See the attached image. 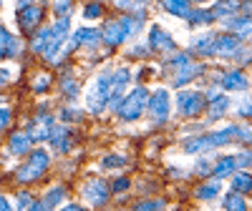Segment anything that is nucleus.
Returning <instances> with one entry per match:
<instances>
[{"instance_id":"de8ad7c7","label":"nucleus","mask_w":252,"mask_h":211,"mask_svg":"<svg viewBox=\"0 0 252 211\" xmlns=\"http://www.w3.org/2000/svg\"><path fill=\"white\" fill-rule=\"evenodd\" d=\"M197 171H202V176H204V171H212V166H209L207 161H199L197 163Z\"/></svg>"},{"instance_id":"c9c22d12","label":"nucleus","mask_w":252,"mask_h":211,"mask_svg":"<svg viewBox=\"0 0 252 211\" xmlns=\"http://www.w3.org/2000/svg\"><path fill=\"white\" fill-rule=\"evenodd\" d=\"M161 209H164L161 199H146V201H139L134 206V211H161Z\"/></svg>"},{"instance_id":"58836bf2","label":"nucleus","mask_w":252,"mask_h":211,"mask_svg":"<svg viewBox=\"0 0 252 211\" xmlns=\"http://www.w3.org/2000/svg\"><path fill=\"white\" fill-rule=\"evenodd\" d=\"M48 86H51V76H48V73H40V76L33 80V91H35V93H46Z\"/></svg>"},{"instance_id":"c756f323","label":"nucleus","mask_w":252,"mask_h":211,"mask_svg":"<svg viewBox=\"0 0 252 211\" xmlns=\"http://www.w3.org/2000/svg\"><path fill=\"white\" fill-rule=\"evenodd\" d=\"M224 209H227V211H247V201H245L242 194L232 191V194L224 196Z\"/></svg>"},{"instance_id":"ddd939ff","label":"nucleus","mask_w":252,"mask_h":211,"mask_svg":"<svg viewBox=\"0 0 252 211\" xmlns=\"http://www.w3.org/2000/svg\"><path fill=\"white\" fill-rule=\"evenodd\" d=\"M68 43H71V48H96L101 43V30H96V28H78L76 33H71Z\"/></svg>"},{"instance_id":"e433bc0d","label":"nucleus","mask_w":252,"mask_h":211,"mask_svg":"<svg viewBox=\"0 0 252 211\" xmlns=\"http://www.w3.org/2000/svg\"><path fill=\"white\" fill-rule=\"evenodd\" d=\"M101 166L103 168H121V166H126V158L124 156H116V154H106L101 158Z\"/></svg>"},{"instance_id":"7c9ffc66","label":"nucleus","mask_w":252,"mask_h":211,"mask_svg":"<svg viewBox=\"0 0 252 211\" xmlns=\"http://www.w3.org/2000/svg\"><path fill=\"white\" fill-rule=\"evenodd\" d=\"M152 0H114V5L119 10H126V13H139L144 10V5H149Z\"/></svg>"},{"instance_id":"f8f14e48","label":"nucleus","mask_w":252,"mask_h":211,"mask_svg":"<svg viewBox=\"0 0 252 211\" xmlns=\"http://www.w3.org/2000/svg\"><path fill=\"white\" fill-rule=\"evenodd\" d=\"M149 48L157 51V53H172L177 48V43H174V38L166 33L164 28L152 26V30H149Z\"/></svg>"},{"instance_id":"4be33fe9","label":"nucleus","mask_w":252,"mask_h":211,"mask_svg":"<svg viewBox=\"0 0 252 211\" xmlns=\"http://www.w3.org/2000/svg\"><path fill=\"white\" fill-rule=\"evenodd\" d=\"M220 194H222L220 179H212V181H207V184H202V186L197 188V199H199V201H215Z\"/></svg>"},{"instance_id":"1a4fd4ad","label":"nucleus","mask_w":252,"mask_h":211,"mask_svg":"<svg viewBox=\"0 0 252 211\" xmlns=\"http://www.w3.org/2000/svg\"><path fill=\"white\" fill-rule=\"evenodd\" d=\"M40 20H43V8L35 5V3H28L18 10V26L23 33H33Z\"/></svg>"},{"instance_id":"393cba45","label":"nucleus","mask_w":252,"mask_h":211,"mask_svg":"<svg viewBox=\"0 0 252 211\" xmlns=\"http://www.w3.org/2000/svg\"><path fill=\"white\" fill-rule=\"evenodd\" d=\"M56 121H58V123H63V126L78 123V121H81V108H78L76 103H68V106H63V108L58 111V116H56Z\"/></svg>"},{"instance_id":"b1692460","label":"nucleus","mask_w":252,"mask_h":211,"mask_svg":"<svg viewBox=\"0 0 252 211\" xmlns=\"http://www.w3.org/2000/svg\"><path fill=\"white\" fill-rule=\"evenodd\" d=\"M237 10H240V0H220L209 13L217 20V18H227V15H237Z\"/></svg>"},{"instance_id":"a878e982","label":"nucleus","mask_w":252,"mask_h":211,"mask_svg":"<svg viewBox=\"0 0 252 211\" xmlns=\"http://www.w3.org/2000/svg\"><path fill=\"white\" fill-rule=\"evenodd\" d=\"M232 191H237V194H250L252 191V174H247V171H235L232 174Z\"/></svg>"},{"instance_id":"c85d7f7f","label":"nucleus","mask_w":252,"mask_h":211,"mask_svg":"<svg viewBox=\"0 0 252 211\" xmlns=\"http://www.w3.org/2000/svg\"><path fill=\"white\" fill-rule=\"evenodd\" d=\"M61 91H63V96H66V98L76 101V96L81 93V86H78V80H76L73 76L63 73V76H61Z\"/></svg>"},{"instance_id":"a19ab883","label":"nucleus","mask_w":252,"mask_h":211,"mask_svg":"<svg viewBox=\"0 0 252 211\" xmlns=\"http://www.w3.org/2000/svg\"><path fill=\"white\" fill-rule=\"evenodd\" d=\"M237 113L245 116V118H252V98H242L237 103Z\"/></svg>"},{"instance_id":"9d476101","label":"nucleus","mask_w":252,"mask_h":211,"mask_svg":"<svg viewBox=\"0 0 252 211\" xmlns=\"http://www.w3.org/2000/svg\"><path fill=\"white\" fill-rule=\"evenodd\" d=\"M48 143H51V151H53V154H68V151H71V143H73V138H71V129L56 121L53 133H51Z\"/></svg>"},{"instance_id":"423d86ee","label":"nucleus","mask_w":252,"mask_h":211,"mask_svg":"<svg viewBox=\"0 0 252 211\" xmlns=\"http://www.w3.org/2000/svg\"><path fill=\"white\" fill-rule=\"evenodd\" d=\"M81 199L86 201L89 206H103L109 199H111V186L103 181L101 176H91L81 184Z\"/></svg>"},{"instance_id":"6ab92c4d","label":"nucleus","mask_w":252,"mask_h":211,"mask_svg":"<svg viewBox=\"0 0 252 211\" xmlns=\"http://www.w3.org/2000/svg\"><path fill=\"white\" fill-rule=\"evenodd\" d=\"M229 30L235 33V38L240 40V38H252V18H247V15H232V18H227V23H224Z\"/></svg>"},{"instance_id":"aec40b11","label":"nucleus","mask_w":252,"mask_h":211,"mask_svg":"<svg viewBox=\"0 0 252 211\" xmlns=\"http://www.w3.org/2000/svg\"><path fill=\"white\" fill-rule=\"evenodd\" d=\"M222 88L224 91H247L250 88V80L245 78V73L242 71H227L224 76H222Z\"/></svg>"},{"instance_id":"a211bd4d","label":"nucleus","mask_w":252,"mask_h":211,"mask_svg":"<svg viewBox=\"0 0 252 211\" xmlns=\"http://www.w3.org/2000/svg\"><path fill=\"white\" fill-rule=\"evenodd\" d=\"M240 40L235 35H215L212 43V55H237Z\"/></svg>"},{"instance_id":"20e7f679","label":"nucleus","mask_w":252,"mask_h":211,"mask_svg":"<svg viewBox=\"0 0 252 211\" xmlns=\"http://www.w3.org/2000/svg\"><path fill=\"white\" fill-rule=\"evenodd\" d=\"M146 98H149V91H146L144 86L131 88L129 93H124L121 103L116 106V116H119L124 123L139 121V118L146 113Z\"/></svg>"},{"instance_id":"2eb2a0df","label":"nucleus","mask_w":252,"mask_h":211,"mask_svg":"<svg viewBox=\"0 0 252 211\" xmlns=\"http://www.w3.org/2000/svg\"><path fill=\"white\" fill-rule=\"evenodd\" d=\"M31 149H33V138L28 136V131H15V133H10V138H8V154L10 156H28L31 154Z\"/></svg>"},{"instance_id":"7ed1b4c3","label":"nucleus","mask_w":252,"mask_h":211,"mask_svg":"<svg viewBox=\"0 0 252 211\" xmlns=\"http://www.w3.org/2000/svg\"><path fill=\"white\" fill-rule=\"evenodd\" d=\"M51 166V151L46 149H31V154L26 156V161L15 168V179L20 184H31L35 179H40Z\"/></svg>"},{"instance_id":"5701e85b","label":"nucleus","mask_w":252,"mask_h":211,"mask_svg":"<svg viewBox=\"0 0 252 211\" xmlns=\"http://www.w3.org/2000/svg\"><path fill=\"white\" fill-rule=\"evenodd\" d=\"M38 209V199L31 194V191H18L15 194V204H13V211H35Z\"/></svg>"},{"instance_id":"bb28decb","label":"nucleus","mask_w":252,"mask_h":211,"mask_svg":"<svg viewBox=\"0 0 252 211\" xmlns=\"http://www.w3.org/2000/svg\"><path fill=\"white\" fill-rule=\"evenodd\" d=\"M121 23H124L126 38H131V35H136V33L141 30V26H144V13L139 10L136 15H124V18H121Z\"/></svg>"},{"instance_id":"ea45409f","label":"nucleus","mask_w":252,"mask_h":211,"mask_svg":"<svg viewBox=\"0 0 252 211\" xmlns=\"http://www.w3.org/2000/svg\"><path fill=\"white\" fill-rule=\"evenodd\" d=\"M101 13H103L101 3H89L86 8H83V15H86L89 20H96V18H101Z\"/></svg>"},{"instance_id":"79ce46f5","label":"nucleus","mask_w":252,"mask_h":211,"mask_svg":"<svg viewBox=\"0 0 252 211\" xmlns=\"http://www.w3.org/2000/svg\"><path fill=\"white\" fill-rule=\"evenodd\" d=\"M129 186H131V184H129V179H116V181L111 184V191H116V194H119V191H126Z\"/></svg>"},{"instance_id":"6e6552de","label":"nucleus","mask_w":252,"mask_h":211,"mask_svg":"<svg viewBox=\"0 0 252 211\" xmlns=\"http://www.w3.org/2000/svg\"><path fill=\"white\" fill-rule=\"evenodd\" d=\"M204 108V96L199 91H179L177 93V113L192 118Z\"/></svg>"},{"instance_id":"dca6fc26","label":"nucleus","mask_w":252,"mask_h":211,"mask_svg":"<svg viewBox=\"0 0 252 211\" xmlns=\"http://www.w3.org/2000/svg\"><path fill=\"white\" fill-rule=\"evenodd\" d=\"M20 51H23V43H20V38L8 33L3 26H0V55L3 58H18Z\"/></svg>"},{"instance_id":"09e8293b","label":"nucleus","mask_w":252,"mask_h":211,"mask_svg":"<svg viewBox=\"0 0 252 211\" xmlns=\"http://www.w3.org/2000/svg\"><path fill=\"white\" fill-rule=\"evenodd\" d=\"M28 3H35V0H18V5L23 8V5H28Z\"/></svg>"},{"instance_id":"f03ea898","label":"nucleus","mask_w":252,"mask_h":211,"mask_svg":"<svg viewBox=\"0 0 252 211\" xmlns=\"http://www.w3.org/2000/svg\"><path fill=\"white\" fill-rule=\"evenodd\" d=\"M229 141H237V126H227V129L212 131V133H202L194 138L184 141V154H207L220 146H227Z\"/></svg>"},{"instance_id":"49530a36","label":"nucleus","mask_w":252,"mask_h":211,"mask_svg":"<svg viewBox=\"0 0 252 211\" xmlns=\"http://www.w3.org/2000/svg\"><path fill=\"white\" fill-rule=\"evenodd\" d=\"M240 5H242V13H245L247 18H252V0H242Z\"/></svg>"},{"instance_id":"4468645a","label":"nucleus","mask_w":252,"mask_h":211,"mask_svg":"<svg viewBox=\"0 0 252 211\" xmlns=\"http://www.w3.org/2000/svg\"><path fill=\"white\" fill-rule=\"evenodd\" d=\"M63 199H66V188H63L61 184H53V186L46 188V194L38 199V209L35 211H56V206H61Z\"/></svg>"},{"instance_id":"412c9836","label":"nucleus","mask_w":252,"mask_h":211,"mask_svg":"<svg viewBox=\"0 0 252 211\" xmlns=\"http://www.w3.org/2000/svg\"><path fill=\"white\" fill-rule=\"evenodd\" d=\"M237 171V161H235V156H224V158H220L217 163H212V174L215 179H224V176H232Z\"/></svg>"},{"instance_id":"f257e3e1","label":"nucleus","mask_w":252,"mask_h":211,"mask_svg":"<svg viewBox=\"0 0 252 211\" xmlns=\"http://www.w3.org/2000/svg\"><path fill=\"white\" fill-rule=\"evenodd\" d=\"M109 98H111V71L106 68V71H101V73L89 83L86 93H83V101H86L89 113L98 116V113L106 111Z\"/></svg>"},{"instance_id":"4c0bfd02","label":"nucleus","mask_w":252,"mask_h":211,"mask_svg":"<svg viewBox=\"0 0 252 211\" xmlns=\"http://www.w3.org/2000/svg\"><path fill=\"white\" fill-rule=\"evenodd\" d=\"M13 121V111H10V106L8 103H0V133H3L8 126Z\"/></svg>"},{"instance_id":"f3484780","label":"nucleus","mask_w":252,"mask_h":211,"mask_svg":"<svg viewBox=\"0 0 252 211\" xmlns=\"http://www.w3.org/2000/svg\"><path fill=\"white\" fill-rule=\"evenodd\" d=\"M202 71H204V66H199V63H194V60H189V63H184L182 68H177V71L172 73V83H174L177 88H182V86H187L192 78H197Z\"/></svg>"},{"instance_id":"cd10ccee","label":"nucleus","mask_w":252,"mask_h":211,"mask_svg":"<svg viewBox=\"0 0 252 211\" xmlns=\"http://www.w3.org/2000/svg\"><path fill=\"white\" fill-rule=\"evenodd\" d=\"M161 8L172 15H179V18H187L189 15V0H161Z\"/></svg>"},{"instance_id":"3c124183","label":"nucleus","mask_w":252,"mask_h":211,"mask_svg":"<svg viewBox=\"0 0 252 211\" xmlns=\"http://www.w3.org/2000/svg\"><path fill=\"white\" fill-rule=\"evenodd\" d=\"M0 5H3V0H0Z\"/></svg>"},{"instance_id":"39448f33","label":"nucleus","mask_w":252,"mask_h":211,"mask_svg":"<svg viewBox=\"0 0 252 211\" xmlns=\"http://www.w3.org/2000/svg\"><path fill=\"white\" fill-rule=\"evenodd\" d=\"M146 113H149V118L157 126L169 121V116H172V96H169V91H164V88L152 91L149 98H146Z\"/></svg>"},{"instance_id":"8fccbe9b","label":"nucleus","mask_w":252,"mask_h":211,"mask_svg":"<svg viewBox=\"0 0 252 211\" xmlns=\"http://www.w3.org/2000/svg\"><path fill=\"white\" fill-rule=\"evenodd\" d=\"M189 3H207V0H189Z\"/></svg>"},{"instance_id":"473e14b6","label":"nucleus","mask_w":252,"mask_h":211,"mask_svg":"<svg viewBox=\"0 0 252 211\" xmlns=\"http://www.w3.org/2000/svg\"><path fill=\"white\" fill-rule=\"evenodd\" d=\"M187 20L192 26H204V23H212V13L209 10H189V15H187Z\"/></svg>"},{"instance_id":"72a5a7b5","label":"nucleus","mask_w":252,"mask_h":211,"mask_svg":"<svg viewBox=\"0 0 252 211\" xmlns=\"http://www.w3.org/2000/svg\"><path fill=\"white\" fill-rule=\"evenodd\" d=\"M227 106H229V101H227L224 96H217V98H212V101H209V116H212V118L222 116V113L227 111Z\"/></svg>"},{"instance_id":"0eeeda50","label":"nucleus","mask_w":252,"mask_h":211,"mask_svg":"<svg viewBox=\"0 0 252 211\" xmlns=\"http://www.w3.org/2000/svg\"><path fill=\"white\" fill-rule=\"evenodd\" d=\"M53 126H56V116L53 113H46V111H40V113H35V118H31V123H28V136L33 138V141H48L51 138V133H53Z\"/></svg>"},{"instance_id":"a18cd8bd","label":"nucleus","mask_w":252,"mask_h":211,"mask_svg":"<svg viewBox=\"0 0 252 211\" xmlns=\"http://www.w3.org/2000/svg\"><path fill=\"white\" fill-rule=\"evenodd\" d=\"M0 211H13L10 199H8V196H3V194H0Z\"/></svg>"},{"instance_id":"f704fd0d","label":"nucleus","mask_w":252,"mask_h":211,"mask_svg":"<svg viewBox=\"0 0 252 211\" xmlns=\"http://www.w3.org/2000/svg\"><path fill=\"white\" fill-rule=\"evenodd\" d=\"M71 8H73V0H53V13L58 18H68Z\"/></svg>"},{"instance_id":"37998d69","label":"nucleus","mask_w":252,"mask_h":211,"mask_svg":"<svg viewBox=\"0 0 252 211\" xmlns=\"http://www.w3.org/2000/svg\"><path fill=\"white\" fill-rule=\"evenodd\" d=\"M58 211H86V206H81V204H63Z\"/></svg>"},{"instance_id":"c03bdc74","label":"nucleus","mask_w":252,"mask_h":211,"mask_svg":"<svg viewBox=\"0 0 252 211\" xmlns=\"http://www.w3.org/2000/svg\"><path fill=\"white\" fill-rule=\"evenodd\" d=\"M13 78V71L10 68H0V86H3V83H8Z\"/></svg>"},{"instance_id":"9b49d317","label":"nucleus","mask_w":252,"mask_h":211,"mask_svg":"<svg viewBox=\"0 0 252 211\" xmlns=\"http://www.w3.org/2000/svg\"><path fill=\"white\" fill-rule=\"evenodd\" d=\"M101 40H103L106 46H111V48H116V46L124 43V40H126V30H124L121 18L106 20V26L101 28Z\"/></svg>"},{"instance_id":"2f4dec72","label":"nucleus","mask_w":252,"mask_h":211,"mask_svg":"<svg viewBox=\"0 0 252 211\" xmlns=\"http://www.w3.org/2000/svg\"><path fill=\"white\" fill-rule=\"evenodd\" d=\"M212 43H215V33H204V35L194 38L197 53H204V55H212Z\"/></svg>"}]
</instances>
